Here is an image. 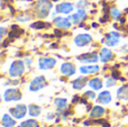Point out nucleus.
I'll return each instance as SVG.
<instances>
[{
    "label": "nucleus",
    "mask_w": 128,
    "mask_h": 127,
    "mask_svg": "<svg viewBox=\"0 0 128 127\" xmlns=\"http://www.w3.org/2000/svg\"><path fill=\"white\" fill-rule=\"evenodd\" d=\"M52 9V2L48 0H38L36 4V14L40 18H46Z\"/></svg>",
    "instance_id": "1"
},
{
    "label": "nucleus",
    "mask_w": 128,
    "mask_h": 127,
    "mask_svg": "<svg viewBox=\"0 0 128 127\" xmlns=\"http://www.w3.org/2000/svg\"><path fill=\"white\" fill-rule=\"evenodd\" d=\"M24 72H25V65H24V62L20 60L14 61L11 63L10 68H9V76H12V78L20 76Z\"/></svg>",
    "instance_id": "2"
},
{
    "label": "nucleus",
    "mask_w": 128,
    "mask_h": 127,
    "mask_svg": "<svg viewBox=\"0 0 128 127\" xmlns=\"http://www.w3.org/2000/svg\"><path fill=\"white\" fill-rule=\"evenodd\" d=\"M22 99V92L18 89H15V88H10V89H7L4 94V100L6 102H9V101H17Z\"/></svg>",
    "instance_id": "3"
},
{
    "label": "nucleus",
    "mask_w": 128,
    "mask_h": 127,
    "mask_svg": "<svg viewBox=\"0 0 128 127\" xmlns=\"http://www.w3.org/2000/svg\"><path fill=\"white\" fill-rule=\"evenodd\" d=\"M9 112H10V115L15 119H22V118H24L27 114V106L17 105V106H15V107L10 108Z\"/></svg>",
    "instance_id": "4"
},
{
    "label": "nucleus",
    "mask_w": 128,
    "mask_h": 127,
    "mask_svg": "<svg viewBox=\"0 0 128 127\" xmlns=\"http://www.w3.org/2000/svg\"><path fill=\"white\" fill-rule=\"evenodd\" d=\"M45 86H46V79H45V76H36L35 79H33V81L29 84V90L35 92V91L43 89Z\"/></svg>",
    "instance_id": "5"
},
{
    "label": "nucleus",
    "mask_w": 128,
    "mask_h": 127,
    "mask_svg": "<svg viewBox=\"0 0 128 127\" xmlns=\"http://www.w3.org/2000/svg\"><path fill=\"white\" fill-rule=\"evenodd\" d=\"M68 19L71 20V22L74 25L81 24L82 22L86 19V9H78V11L75 14H72L71 16H68Z\"/></svg>",
    "instance_id": "6"
},
{
    "label": "nucleus",
    "mask_w": 128,
    "mask_h": 127,
    "mask_svg": "<svg viewBox=\"0 0 128 127\" xmlns=\"http://www.w3.org/2000/svg\"><path fill=\"white\" fill-rule=\"evenodd\" d=\"M91 40H92V37L89 34H79L74 38V44L79 47H83L90 44Z\"/></svg>",
    "instance_id": "7"
},
{
    "label": "nucleus",
    "mask_w": 128,
    "mask_h": 127,
    "mask_svg": "<svg viewBox=\"0 0 128 127\" xmlns=\"http://www.w3.org/2000/svg\"><path fill=\"white\" fill-rule=\"evenodd\" d=\"M104 40H106L107 46H110V47L117 46L120 40V35H119V33H116V32H110V33H108L106 35Z\"/></svg>",
    "instance_id": "8"
},
{
    "label": "nucleus",
    "mask_w": 128,
    "mask_h": 127,
    "mask_svg": "<svg viewBox=\"0 0 128 127\" xmlns=\"http://www.w3.org/2000/svg\"><path fill=\"white\" fill-rule=\"evenodd\" d=\"M53 22L58 29H68L71 27V25H72V22H71V20L68 19V17L63 18V17H60V16L54 18Z\"/></svg>",
    "instance_id": "9"
},
{
    "label": "nucleus",
    "mask_w": 128,
    "mask_h": 127,
    "mask_svg": "<svg viewBox=\"0 0 128 127\" xmlns=\"http://www.w3.org/2000/svg\"><path fill=\"white\" fill-rule=\"evenodd\" d=\"M78 60L81 63H97L99 60V55L96 53H86L78 56Z\"/></svg>",
    "instance_id": "10"
},
{
    "label": "nucleus",
    "mask_w": 128,
    "mask_h": 127,
    "mask_svg": "<svg viewBox=\"0 0 128 127\" xmlns=\"http://www.w3.org/2000/svg\"><path fill=\"white\" fill-rule=\"evenodd\" d=\"M73 9H74V6L71 2H61V4H58L56 6L55 11L58 14H64V15H66V14L72 12Z\"/></svg>",
    "instance_id": "11"
},
{
    "label": "nucleus",
    "mask_w": 128,
    "mask_h": 127,
    "mask_svg": "<svg viewBox=\"0 0 128 127\" xmlns=\"http://www.w3.org/2000/svg\"><path fill=\"white\" fill-rule=\"evenodd\" d=\"M56 64V61L52 58H43L38 62V66L40 70H50L52 68H54V65Z\"/></svg>",
    "instance_id": "12"
},
{
    "label": "nucleus",
    "mask_w": 128,
    "mask_h": 127,
    "mask_svg": "<svg viewBox=\"0 0 128 127\" xmlns=\"http://www.w3.org/2000/svg\"><path fill=\"white\" fill-rule=\"evenodd\" d=\"M60 70H61V73H62L63 76H73V74L76 72L75 66L72 64V63H68V62L63 63V64L61 65Z\"/></svg>",
    "instance_id": "13"
},
{
    "label": "nucleus",
    "mask_w": 128,
    "mask_h": 127,
    "mask_svg": "<svg viewBox=\"0 0 128 127\" xmlns=\"http://www.w3.org/2000/svg\"><path fill=\"white\" fill-rule=\"evenodd\" d=\"M114 58V53L108 48V47H104L99 53V58L102 63H107L109 61H111Z\"/></svg>",
    "instance_id": "14"
},
{
    "label": "nucleus",
    "mask_w": 128,
    "mask_h": 127,
    "mask_svg": "<svg viewBox=\"0 0 128 127\" xmlns=\"http://www.w3.org/2000/svg\"><path fill=\"white\" fill-rule=\"evenodd\" d=\"M97 102L100 105H108L111 102V94L109 91H102L97 98Z\"/></svg>",
    "instance_id": "15"
},
{
    "label": "nucleus",
    "mask_w": 128,
    "mask_h": 127,
    "mask_svg": "<svg viewBox=\"0 0 128 127\" xmlns=\"http://www.w3.org/2000/svg\"><path fill=\"white\" fill-rule=\"evenodd\" d=\"M89 81L86 80V78L80 76V78H78V79H75V80L72 81V87H73V89H75V90H81L86 87V84Z\"/></svg>",
    "instance_id": "16"
},
{
    "label": "nucleus",
    "mask_w": 128,
    "mask_h": 127,
    "mask_svg": "<svg viewBox=\"0 0 128 127\" xmlns=\"http://www.w3.org/2000/svg\"><path fill=\"white\" fill-rule=\"evenodd\" d=\"M99 65H84L80 68V72L82 74H94L99 72Z\"/></svg>",
    "instance_id": "17"
},
{
    "label": "nucleus",
    "mask_w": 128,
    "mask_h": 127,
    "mask_svg": "<svg viewBox=\"0 0 128 127\" xmlns=\"http://www.w3.org/2000/svg\"><path fill=\"white\" fill-rule=\"evenodd\" d=\"M104 108L101 107V106H94V107L91 109L90 112V118H100L104 115Z\"/></svg>",
    "instance_id": "18"
},
{
    "label": "nucleus",
    "mask_w": 128,
    "mask_h": 127,
    "mask_svg": "<svg viewBox=\"0 0 128 127\" xmlns=\"http://www.w3.org/2000/svg\"><path fill=\"white\" fill-rule=\"evenodd\" d=\"M88 84H89V87H90L92 90H94V91L102 89V87H104V82H102V80L100 78L91 79V80H89Z\"/></svg>",
    "instance_id": "19"
},
{
    "label": "nucleus",
    "mask_w": 128,
    "mask_h": 127,
    "mask_svg": "<svg viewBox=\"0 0 128 127\" xmlns=\"http://www.w3.org/2000/svg\"><path fill=\"white\" fill-rule=\"evenodd\" d=\"M1 125L2 127H15L16 122L14 119V117H11L10 115L4 114V116L1 118Z\"/></svg>",
    "instance_id": "20"
},
{
    "label": "nucleus",
    "mask_w": 128,
    "mask_h": 127,
    "mask_svg": "<svg viewBox=\"0 0 128 127\" xmlns=\"http://www.w3.org/2000/svg\"><path fill=\"white\" fill-rule=\"evenodd\" d=\"M117 98L119 100H128V84L122 86L117 90Z\"/></svg>",
    "instance_id": "21"
},
{
    "label": "nucleus",
    "mask_w": 128,
    "mask_h": 127,
    "mask_svg": "<svg viewBox=\"0 0 128 127\" xmlns=\"http://www.w3.org/2000/svg\"><path fill=\"white\" fill-rule=\"evenodd\" d=\"M54 105L58 108V112H63V110L66 109L68 100L65 98H56V99H54Z\"/></svg>",
    "instance_id": "22"
},
{
    "label": "nucleus",
    "mask_w": 128,
    "mask_h": 127,
    "mask_svg": "<svg viewBox=\"0 0 128 127\" xmlns=\"http://www.w3.org/2000/svg\"><path fill=\"white\" fill-rule=\"evenodd\" d=\"M28 114L32 117H38L40 115V108L37 105H29L28 106Z\"/></svg>",
    "instance_id": "23"
},
{
    "label": "nucleus",
    "mask_w": 128,
    "mask_h": 127,
    "mask_svg": "<svg viewBox=\"0 0 128 127\" xmlns=\"http://www.w3.org/2000/svg\"><path fill=\"white\" fill-rule=\"evenodd\" d=\"M110 15L115 20H119L120 18H122V11H120L119 9L112 7V8L110 9Z\"/></svg>",
    "instance_id": "24"
},
{
    "label": "nucleus",
    "mask_w": 128,
    "mask_h": 127,
    "mask_svg": "<svg viewBox=\"0 0 128 127\" xmlns=\"http://www.w3.org/2000/svg\"><path fill=\"white\" fill-rule=\"evenodd\" d=\"M20 127H38V123L34 119H27V120L22 122Z\"/></svg>",
    "instance_id": "25"
},
{
    "label": "nucleus",
    "mask_w": 128,
    "mask_h": 127,
    "mask_svg": "<svg viewBox=\"0 0 128 127\" xmlns=\"http://www.w3.org/2000/svg\"><path fill=\"white\" fill-rule=\"evenodd\" d=\"M47 26H48V24H46V22H36L32 24V28H35V29H42Z\"/></svg>",
    "instance_id": "26"
},
{
    "label": "nucleus",
    "mask_w": 128,
    "mask_h": 127,
    "mask_svg": "<svg viewBox=\"0 0 128 127\" xmlns=\"http://www.w3.org/2000/svg\"><path fill=\"white\" fill-rule=\"evenodd\" d=\"M107 88H111V87H115L116 86V79L115 78H107L106 79V82H104Z\"/></svg>",
    "instance_id": "27"
},
{
    "label": "nucleus",
    "mask_w": 128,
    "mask_h": 127,
    "mask_svg": "<svg viewBox=\"0 0 128 127\" xmlns=\"http://www.w3.org/2000/svg\"><path fill=\"white\" fill-rule=\"evenodd\" d=\"M84 97H86V99H91V100H92V99H96V94H94V90H92V91H90V90H89V91H86V94H84Z\"/></svg>",
    "instance_id": "28"
},
{
    "label": "nucleus",
    "mask_w": 128,
    "mask_h": 127,
    "mask_svg": "<svg viewBox=\"0 0 128 127\" xmlns=\"http://www.w3.org/2000/svg\"><path fill=\"white\" fill-rule=\"evenodd\" d=\"M88 6H89V4L86 1H84V0H80V1L76 4L78 9H86Z\"/></svg>",
    "instance_id": "29"
},
{
    "label": "nucleus",
    "mask_w": 128,
    "mask_h": 127,
    "mask_svg": "<svg viewBox=\"0 0 128 127\" xmlns=\"http://www.w3.org/2000/svg\"><path fill=\"white\" fill-rule=\"evenodd\" d=\"M29 19H30V17H29V16H18V17H17L18 22H28Z\"/></svg>",
    "instance_id": "30"
},
{
    "label": "nucleus",
    "mask_w": 128,
    "mask_h": 127,
    "mask_svg": "<svg viewBox=\"0 0 128 127\" xmlns=\"http://www.w3.org/2000/svg\"><path fill=\"white\" fill-rule=\"evenodd\" d=\"M112 78H115L116 80H117V79L119 78V72H117V71H114V72H112Z\"/></svg>",
    "instance_id": "31"
},
{
    "label": "nucleus",
    "mask_w": 128,
    "mask_h": 127,
    "mask_svg": "<svg viewBox=\"0 0 128 127\" xmlns=\"http://www.w3.org/2000/svg\"><path fill=\"white\" fill-rule=\"evenodd\" d=\"M54 117H55V114H53V112H50V114L47 115V119H53Z\"/></svg>",
    "instance_id": "32"
},
{
    "label": "nucleus",
    "mask_w": 128,
    "mask_h": 127,
    "mask_svg": "<svg viewBox=\"0 0 128 127\" xmlns=\"http://www.w3.org/2000/svg\"><path fill=\"white\" fill-rule=\"evenodd\" d=\"M25 63H26V65L30 66V64H32V60H30V58H26V60H25Z\"/></svg>",
    "instance_id": "33"
},
{
    "label": "nucleus",
    "mask_w": 128,
    "mask_h": 127,
    "mask_svg": "<svg viewBox=\"0 0 128 127\" xmlns=\"http://www.w3.org/2000/svg\"><path fill=\"white\" fill-rule=\"evenodd\" d=\"M6 32H7V29L4 28V27H1V36L6 35Z\"/></svg>",
    "instance_id": "34"
},
{
    "label": "nucleus",
    "mask_w": 128,
    "mask_h": 127,
    "mask_svg": "<svg viewBox=\"0 0 128 127\" xmlns=\"http://www.w3.org/2000/svg\"><path fill=\"white\" fill-rule=\"evenodd\" d=\"M78 100H79V96H74V99H73V100H72V102L74 104V102H76Z\"/></svg>",
    "instance_id": "35"
},
{
    "label": "nucleus",
    "mask_w": 128,
    "mask_h": 127,
    "mask_svg": "<svg viewBox=\"0 0 128 127\" xmlns=\"http://www.w3.org/2000/svg\"><path fill=\"white\" fill-rule=\"evenodd\" d=\"M89 125H91V120L90 122H84V126H89Z\"/></svg>",
    "instance_id": "36"
},
{
    "label": "nucleus",
    "mask_w": 128,
    "mask_h": 127,
    "mask_svg": "<svg viewBox=\"0 0 128 127\" xmlns=\"http://www.w3.org/2000/svg\"><path fill=\"white\" fill-rule=\"evenodd\" d=\"M104 127H110V125H109L108 123H104Z\"/></svg>",
    "instance_id": "37"
},
{
    "label": "nucleus",
    "mask_w": 128,
    "mask_h": 127,
    "mask_svg": "<svg viewBox=\"0 0 128 127\" xmlns=\"http://www.w3.org/2000/svg\"><path fill=\"white\" fill-rule=\"evenodd\" d=\"M53 1H58V0H53Z\"/></svg>",
    "instance_id": "38"
}]
</instances>
